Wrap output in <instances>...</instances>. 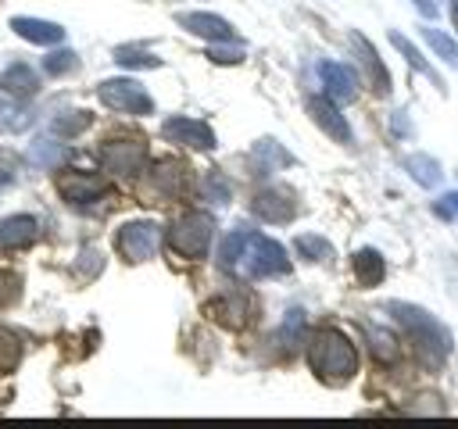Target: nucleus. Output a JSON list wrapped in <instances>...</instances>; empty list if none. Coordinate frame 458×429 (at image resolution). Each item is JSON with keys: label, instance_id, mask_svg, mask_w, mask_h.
<instances>
[{"label": "nucleus", "instance_id": "nucleus-2", "mask_svg": "<svg viewBox=\"0 0 458 429\" xmlns=\"http://www.w3.org/2000/svg\"><path fill=\"white\" fill-rule=\"evenodd\" d=\"M386 311L401 322V329L411 336L415 350H419L429 365H440V361L447 358V350H451V332H447L429 311H422L419 304H404V300H390Z\"/></svg>", "mask_w": 458, "mask_h": 429}, {"label": "nucleus", "instance_id": "nucleus-15", "mask_svg": "<svg viewBox=\"0 0 458 429\" xmlns=\"http://www.w3.org/2000/svg\"><path fill=\"white\" fill-rule=\"evenodd\" d=\"M0 89H4L7 97H14V100H25V97H32V93L39 89V75H36L25 61H14V64H7V68L0 72Z\"/></svg>", "mask_w": 458, "mask_h": 429}, {"label": "nucleus", "instance_id": "nucleus-37", "mask_svg": "<svg viewBox=\"0 0 458 429\" xmlns=\"http://www.w3.org/2000/svg\"><path fill=\"white\" fill-rule=\"evenodd\" d=\"M208 57L215 61V64H236V61H243V50L236 46V50H222V46H211L208 50Z\"/></svg>", "mask_w": 458, "mask_h": 429}, {"label": "nucleus", "instance_id": "nucleus-1", "mask_svg": "<svg viewBox=\"0 0 458 429\" xmlns=\"http://www.w3.org/2000/svg\"><path fill=\"white\" fill-rule=\"evenodd\" d=\"M308 361H311V372H315L322 383L340 386V383H347V379L354 375V368H358V350H354V343H351L344 332H336V329H318V332L311 336V343H308Z\"/></svg>", "mask_w": 458, "mask_h": 429}, {"label": "nucleus", "instance_id": "nucleus-9", "mask_svg": "<svg viewBox=\"0 0 458 429\" xmlns=\"http://www.w3.org/2000/svg\"><path fill=\"white\" fill-rule=\"evenodd\" d=\"M175 21H179L186 32L200 36V39H211V43H236L233 25H229L225 18H218V14H208V11H182V14H175Z\"/></svg>", "mask_w": 458, "mask_h": 429}, {"label": "nucleus", "instance_id": "nucleus-25", "mask_svg": "<svg viewBox=\"0 0 458 429\" xmlns=\"http://www.w3.org/2000/svg\"><path fill=\"white\" fill-rule=\"evenodd\" d=\"M390 43H394V46H397V50L404 54V61H408V64H411L415 72H422V75L437 79V72H433V68L426 64V57H422V54H419V50H415V46H411V43H408V39H404L401 32H390ZM437 82H440V79H437Z\"/></svg>", "mask_w": 458, "mask_h": 429}, {"label": "nucleus", "instance_id": "nucleus-14", "mask_svg": "<svg viewBox=\"0 0 458 429\" xmlns=\"http://www.w3.org/2000/svg\"><path fill=\"white\" fill-rule=\"evenodd\" d=\"M57 189H61V197L68 204H89V200H97L104 193V179L86 175V172H64L57 179Z\"/></svg>", "mask_w": 458, "mask_h": 429}, {"label": "nucleus", "instance_id": "nucleus-6", "mask_svg": "<svg viewBox=\"0 0 458 429\" xmlns=\"http://www.w3.org/2000/svg\"><path fill=\"white\" fill-rule=\"evenodd\" d=\"M157 243H161V229L154 222H125L118 232H114V247L125 261H147L157 254Z\"/></svg>", "mask_w": 458, "mask_h": 429}, {"label": "nucleus", "instance_id": "nucleus-4", "mask_svg": "<svg viewBox=\"0 0 458 429\" xmlns=\"http://www.w3.org/2000/svg\"><path fill=\"white\" fill-rule=\"evenodd\" d=\"M211 240H215V218L204 211H190L168 229V247L182 257H193V261L208 254Z\"/></svg>", "mask_w": 458, "mask_h": 429}, {"label": "nucleus", "instance_id": "nucleus-30", "mask_svg": "<svg viewBox=\"0 0 458 429\" xmlns=\"http://www.w3.org/2000/svg\"><path fill=\"white\" fill-rule=\"evenodd\" d=\"M365 332H369L372 354H376L379 361H394V358H397V343H394V336H390V332H383V329H372V325H365Z\"/></svg>", "mask_w": 458, "mask_h": 429}, {"label": "nucleus", "instance_id": "nucleus-22", "mask_svg": "<svg viewBox=\"0 0 458 429\" xmlns=\"http://www.w3.org/2000/svg\"><path fill=\"white\" fill-rule=\"evenodd\" d=\"M404 164H408V172H411V179L419 186H437L440 182V164L429 154H411Z\"/></svg>", "mask_w": 458, "mask_h": 429}, {"label": "nucleus", "instance_id": "nucleus-12", "mask_svg": "<svg viewBox=\"0 0 458 429\" xmlns=\"http://www.w3.org/2000/svg\"><path fill=\"white\" fill-rule=\"evenodd\" d=\"M347 39H351V46H354V54H358V64H361V68H365V75H369V86H372L379 97H386V93H390V72H386V68H383V61L376 57L372 43H369L361 32H351Z\"/></svg>", "mask_w": 458, "mask_h": 429}, {"label": "nucleus", "instance_id": "nucleus-19", "mask_svg": "<svg viewBox=\"0 0 458 429\" xmlns=\"http://www.w3.org/2000/svg\"><path fill=\"white\" fill-rule=\"evenodd\" d=\"M154 186L168 197H182L190 189V168L179 164V161H157V172H154Z\"/></svg>", "mask_w": 458, "mask_h": 429}, {"label": "nucleus", "instance_id": "nucleus-18", "mask_svg": "<svg viewBox=\"0 0 458 429\" xmlns=\"http://www.w3.org/2000/svg\"><path fill=\"white\" fill-rule=\"evenodd\" d=\"M215 322H222V325H229V329H240L243 322H247V297H240V293H225V297H218V300H211L208 307H204Z\"/></svg>", "mask_w": 458, "mask_h": 429}, {"label": "nucleus", "instance_id": "nucleus-33", "mask_svg": "<svg viewBox=\"0 0 458 429\" xmlns=\"http://www.w3.org/2000/svg\"><path fill=\"white\" fill-rule=\"evenodd\" d=\"M204 193H208L211 204H225V200H229V182H225L218 172H208V179H204Z\"/></svg>", "mask_w": 458, "mask_h": 429}, {"label": "nucleus", "instance_id": "nucleus-40", "mask_svg": "<svg viewBox=\"0 0 458 429\" xmlns=\"http://www.w3.org/2000/svg\"><path fill=\"white\" fill-rule=\"evenodd\" d=\"M451 21H454V29H458V0L451 4Z\"/></svg>", "mask_w": 458, "mask_h": 429}, {"label": "nucleus", "instance_id": "nucleus-7", "mask_svg": "<svg viewBox=\"0 0 458 429\" xmlns=\"http://www.w3.org/2000/svg\"><path fill=\"white\" fill-rule=\"evenodd\" d=\"M161 136H165L168 143L193 147V150H211V147H215L211 125H208V122H197V118H182V114L168 118V122L161 125Z\"/></svg>", "mask_w": 458, "mask_h": 429}, {"label": "nucleus", "instance_id": "nucleus-20", "mask_svg": "<svg viewBox=\"0 0 458 429\" xmlns=\"http://www.w3.org/2000/svg\"><path fill=\"white\" fill-rule=\"evenodd\" d=\"M386 275V265H383V257L376 254V250H358L354 254V279L361 282V286H379V279Z\"/></svg>", "mask_w": 458, "mask_h": 429}, {"label": "nucleus", "instance_id": "nucleus-11", "mask_svg": "<svg viewBox=\"0 0 458 429\" xmlns=\"http://www.w3.org/2000/svg\"><path fill=\"white\" fill-rule=\"evenodd\" d=\"M308 114L326 136H333L336 143H351V125L344 122V114L336 111L329 97H308Z\"/></svg>", "mask_w": 458, "mask_h": 429}, {"label": "nucleus", "instance_id": "nucleus-26", "mask_svg": "<svg viewBox=\"0 0 458 429\" xmlns=\"http://www.w3.org/2000/svg\"><path fill=\"white\" fill-rule=\"evenodd\" d=\"M114 61H118L122 68H157V64H161V57H154V54H147V50H136V46H118V50H114Z\"/></svg>", "mask_w": 458, "mask_h": 429}, {"label": "nucleus", "instance_id": "nucleus-23", "mask_svg": "<svg viewBox=\"0 0 458 429\" xmlns=\"http://www.w3.org/2000/svg\"><path fill=\"white\" fill-rule=\"evenodd\" d=\"M29 161H32L36 168H57V164L64 161V147L54 143V139H36L32 150H29Z\"/></svg>", "mask_w": 458, "mask_h": 429}, {"label": "nucleus", "instance_id": "nucleus-39", "mask_svg": "<svg viewBox=\"0 0 458 429\" xmlns=\"http://www.w3.org/2000/svg\"><path fill=\"white\" fill-rule=\"evenodd\" d=\"M415 7H419V11L426 14V18H433V14H437V7H433L429 0H415Z\"/></svg>", "mask_w": 458, "mask_h": 429}, {"label": "nucleus", "instance_id": "nucleus-35", "mask_svg": "<svg viewBox=\"0 0 458 429\" xmlns=\"http://www.w3.org/2000/svg\"><path fill=\"white\" fill-rule=\"evenodd\" d=\"M14 175H18V157H14L11 150H0V189L11 186Z\"/></svg>", "mask_w": 458, "mask_h": 429}, {"label": "nucleus", "instance_id": "nucleus-27", "mask_svg": "<svg viewBox=\"0 0 458 429\" xmlns=\"http://www.w3.org/2000/svg\"><path fill=\"white\" fill-rule=\"evenodd\" d=\"M89 111H68V114H57L54 118V132L57 136H79L82 129H89Z\"/></svg>", "mask_w": 458, "mask_h": 429}, {"label": "nucleus", "instance_id": "nucleus-34", "mask_svg": "<svg viewBox=\"0 0 458 429\" xmlns=\"http://www.w3.org/2000/svg\"><path fill=\"white\" fill-rule=\"evenodd\" d=\"M79 257H82V261H79V275H86V279H89V275H97V272H100V265H104L100 250H93V247H86Z\"/></svg>", "mask_w": 458, "mask_h": 429}, {"label": "nucleus", "instance_id": "nucleus-8", "mask_svg": "<svg viewBox=\"0 0 458 429\" xmlns=\"http://www.w3.org/2000/svg\"><path fill=\"white\" fill-rule=\"evenodd\" d=\"M143 161H147V147L140 139H111V143L100 147V164L107 172L132 175V172H140Z\"/></svg>", "mask_w": 458, "mask_h": 429}, {"label": "nucleus", "instance_id": "nucleus-24", "mask_svg": "<svg viewBox=\"0 0 458 429\" xmlns=\"http://www.w3.org/2000/svg\"><path fill=\"white\" fill-rule=\"evenodd\" d=\"M293 247H297V254H301V257H308V261H329V257H333V247H329V240H322V236H311V232L297 236V240H293Z\"/></svg>", "mask_w": 458, "mask_h": 429}, {"label": "nucleus", "instance_id": "nucleus-31", "mask_svg": "<svg viewBox=\"0 0 458 429\" xmlns=\"http://www.w3.org/2000/svg\"><path fill=\"white\" fill-rule=\"evenodd\" d=\"M29 122H32L29 111H21L14 104H0V132H21V129H29Z\"/></svg>", "mask_w": 458, "mask_h": 429}, {"label": "nucleus", "instance_id": "nucleus-16", "mask_svg": "<svg viewBox=\"0 0 458 429\" xmlns=\"http://www.w3.org/2000/svg\"><path fill=\"white\" fill-rule=\"evenodd\" d=\"M11 29H14L21 39L39 43V46H50V43H61V39H64V29H61V25L43 21V18H29V14L11 18Z\"/></svg>", "mask_w": 458, "mask_h": 429}, {"label": "nucleus", "instance_id": "nucleus-32", "mask_svg": "<svg viewBox=\"0 0 458 429\" xmlns=\"http://www.w3.org/2000/svg\"><path fill=\"white\" fill-rule=\"evenodd\" d=\"M72 68H75V54H72V50H54V54L43 57V72H47V75H64V72H72Z\"/></svg>", "mask_w": 458, "mask_h": 429}, {"label": "nucleus", "instance_id": "nucleus-38", "mask_svg": "<svg viewBox=\"0 0 458 429\" xmlns=\"http://www.w3.org/2000/svg\"><path fill=\"white\" fill-rule=\"evenodd\" d=\"M433 211H437L440 218H454V214H458V193H444V197L433 204Z\"/></svg>", "mask_w": 458, "mask_h": 429}, {"label": "nucleus", "instance_id": "nucleus-29", "mask_svg": "<svg viewBox=\"0 0 458 429\" xmlns=\"http://www.w3.org/2000/svg\"><path fill=\"white\" fill-rule=\"evenodd\" d=\"M422 36H426V43H429L447 64H458V43H454L451 36H444L440 29H422Z\"/></svg>", "mask_w": 458, "mask_h": 429}, {"label": "nucleus", "instance_id": "nucleus-21", "mask_svg": "<svg viewBox=\"0 0 458 429\" xmlns=\"http://www.w3.org/2000/svg\"><path fill=\"white\" fill-rule=\"evenodd\" d=\"M250 161L258 164V168H265V172H272L276 164H290L293 157L276 143V139H261L258 147H254V154H250Z\"/></svg>", "mask_w": 458, "mask_h": 429}, {"label": "nucleus", "instance_id": "nucleus-13", "mask_svg": "<svg viewBox=\"0 0 458 429\" xmlns=\"http://www.w3.org/2000/svg\"><path fill=\"white\" fill-rule=\"evenodd\" d=\"M318 75H322V86H326L329 100H354V97H358V75H354L347 64L322 61V64H318Z\"/></svg>", "mask_w": 458, "mask_h": 429}, {"label": "nucleus", "instance_id": "nucleus-5", "mask_svg": "<svg viewBox=\"0 0 458 429\" xmlns=\"http://www.w3.org/2000/svg\"><path fill=\"white\" fill-rule=\"evenodd\" d=\"M97 97L111 107V111H122V114H150L154 111V100L150 93L136 82V79H104Z\"/></svg>", "mask_w": 458, "mask_h": 429}, {"label": "nucleus", "instance_id": "nucleus-28", "mask_svg": "<svg viewBox=\"0 0 458 429\" xmlns=\"http://www.w3.org/2000/svg\"><path fill=\"white\" fill-rule=\"evenodd\" d=\"M21 361V340L11 329H0V372H11Z\"/></svg>", "mask_w": 458, "mask_h": 429}, {"label": "nucleus", "instance_id": "nucleus-10", "mask_svg": "<svg viewBox=\"0 0 458 429\" xmlns=\"http://www.w3.org/2000/svg\"><path fill=\"white\" fill-rule=\"evenodd\" d=\"M254 214L265 222H290L297 214V197L286 186H265L254 197Z\"/></svg>", "mask_w": 458, "mask_h": 429}, {"label": "nucleus", "instance_id": "nucleus-17", "mask_svg": "<svg viewBox=\"0 0 458 429\" xmlns=\"http://www.w3.org/2000/svg\"><path fill=\"white\" fill-rule=\"evenodd\" d=\"M36 236H39V218H32V214H11L0 222V247L4 250L29 247Z\"/></svg>", "mask_w": 458, "mask_h": 429}, {"label": "nucleus", "instance_id": "nucleus-3", "mask_svg": "<svg viewBox=\"0 0 458 429\" xmlns=\"http://www.w3.org/2000/svg\"><path fill=\"white\" fill-rule=\"evenodd\" d=\"M233 272H243L250 279H272V275H286L290 272V257H286V250L276 240L243 229V240H240V254H236Z\"/></svg>", "mask_w": 458, "mask_h": 429}, {"label": "nucleus", "instance_id": "nucleus-36", "mask_svg": "<svg viewBox=\"0 0 458 429\" xmlns=\"http://www.w3.org/2000/svg\"><path fill=\"white\" fill-rule=\"evenodd\" d=\"M21 290V279L14 272H0V304H11Z\"/></svg>", "mask_w": 458, "mask_h": 429}]
</instances>
